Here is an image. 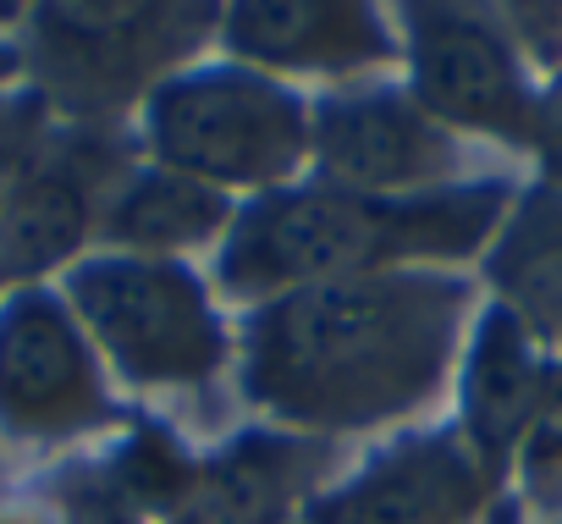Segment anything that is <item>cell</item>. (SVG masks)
I'll use <instances>...</instances> for the list:
<instances>
[{
    "label": "cell",
    "mask_w": 562,
    "mask_h": 524,
    "mask_svg": "<svg viewBox=\"0 0 562 524\" xmlns=\"http://www.w3.org/2000/svg\"><path fill=\"white\" fill-rule=\"evenodd\" d=\"M557 524H562V519H557Z\"/></svg>",
    "instance_id": "21"
},
{
    "label": "cell",
    "mask_w": 562,
    "mask_h": 524,
    "mask_svg": "<svg viewBox=\"0 0 562 524\" xmlns=\"http://www.w3.org/2000/svg\"><path fill=\"white\" fill-rule=\"evenodd\" d=\"M188 23H210L199 7H40L34 12V45L50 78L67 94H122L144 73L166 67V56L193 40L182 34Z\"/></svg>",
    "instance_id": "9"
},
{
    "label": "cell",
    "mask_w": 562,
    "mask_h": 524,
    "mask_svg": "<svg viewBox=\"0 0 562 524\" xmlns=\"http://www.w3.org/2000/svg\"><path fill=\"white\" fill-rule=\"evenodd\" d=\"M232 215H237L232 193H221L199 177L166 171V166H144L111 193V204L100 215V232H105V243L116 254L177 259L188 248L221 243Z\"/></svg>",
    "instance_id": "15"
},
{
    "label": "cell",
    "mask_w": 562,
    "mask_h": 524,
    "mask_svg": "<svg viewBox=\"0 0 562 524\" xmlns=\"http://www.w3.org/2000/svg\"><path fill=\"white\" fill-rule=\"evenodd\" d=\"M485 282L491 304H502L540 354L551 348L562 359V188L535 182L513 193V210L502 215L491 248H485Z\"/></svg>",
    "instance_id": "13"
},
{
    "label": "cell",
    "mask_w": 562,
    "mask_h": 524,
    "mask_svg": "<svg viewBox=\"0 0 562 524\" xmlns=\"http://www.w3.org/2000/svg\"><path fill=\"white\" fill-rule=\"evenodd\" d=\"M513 464H518L524 497L546 513V524H557L562 519V359L546 365V387H540L535 420H529Z\"/></svg>",
    "instance_id": "17"
},
{
    "label": "cell",
    "mask_w": 562,
    "mask_h": 524,
    "mask_svg": "<svg viewBox=\"0 0 562 524\" xmlns=\"http://www.w3.org/2000/svg\"><path fill=\"white\" fill-rule=\"evenodd\" d=\"M105 469H111V480H116L144 513H171V519H177V508L188 502V491H193V480H199V464H188L182 447H177L166 431H155V425L133 431Z\"/></svg>",
    "instance_id": "16"
},
{
    "label": "cell",
    "mask_w": 562,
    "mask_h": 524,
    "mask_svg": "<svg viewBox=\"0 0 562 524\" xmlns=\"http://www.w3.org/2000/svg\"><path fill=\"white\" fill-rule=\"evenodd\" d=\"M105 420V387L94 348L45 288H12L0 299V436L67 442Z\"/></svg>",
    "instance_id": "6"
},
{
    "label": "cell",
    "mask_w": 562,
    "mask_h": 524,
    "mask_svg": "<svg viewBox=\"0 0 562 524\" xmlns=\"http://www.w3.org/2000/svg\"><path fill=\"white\" fill-rule=\"evenodd\" d=\"M491 469L458 431H414L310 508V524H474Z\"/></svg>",
    "instance_id": "8"
},
{
    "label": "cell",
    "mask_w": 562,
    "mask_h": 524,
    "mask_svg": "<svg viewBox=\"0 0 562 524\" xmlns=\"http://www.w3.org/2000/svg\"><path fill=\"white\" fill-rule=\"evenodd\" d=\"M226 51L254 73H315L342 78L364 67H386L397 40L386 18L359 0H243L221 18Z\"/></svg>",
    "instance_id": "10"
},
{
    "label": "cell",
    "mask_w": 562,
    "mask_h": 524,
    "mask_svg": "<svg viewBox=\"0 0 562 524\" xmlns=\"http://www.w3.org/2000/svg\"><path fill=\"white\" fill-rule=\"evenodd\" d=\"M0 524H50V519H40V513H18V508H12V513H0Z\"/></svg>",
    "instance_id": "20"
},
{
    "label": "cell",
    "mask_w": 562,
    "mask_h": 524,
    "mask_svg": "<svg viewBox=\"0 0 562 524\" xmlns=\"http://www.w3.org/2000/svg\"><path fill=\"white\" fill-rule=\"evenodd\" d=\"M50 155L45 144V100L40 94H7L0 100V210L29 182V171Z\"/></svg>",
    "instance_id": "18"
},
{
    "label": "cell",
    "mask_w": 562,
    "mask_h": 524,
    "mask_svg": "<svg viewBox=\"0 0 562 524\" xmlns=\"http://www.w3.org/2000/svg\"><path fill=\"white\" fill-rule=\"evenodd\" d=\"M513 182H447L403 199H370L348 188H276L243 204L215 254V288L243 304L370 277V271H441L491 248Z\"/></svg>",
    "instance_id": "2"
},
{
    "label": "cell",
    "mask_w": 562,
    "mask_h": 524,
    "mask_svg": "<svg viewBox=\"0 0 562 524\" xmlns=\"http://www.w3.org/2000/svg\"><path fill=\"white\" fill-rule=\"evenodd\" d=\"M540 387H546L540 343L502 304H485L458 359V436L474 447V458L491 475L518 453L535 420Z\"/></svg>",
    "instance_id": "11"
},
{
    "label": "cell",
    "mask_w": 562,
    "mask_h": 524,
    "mask_svg": "<svg viewBox=\"0 0 562 524\" xmlns=\"http://www.w3.org/2000/svg\"><path fill=\"white\" fill-rule=\"evenodd\" d=\"M408 73L414 100L447 127V133H485L502 144L529 149L540 122V94L518 62V45L458 7H408Z\"/></svg>",
    "instance_id": "5"
},
{
    "label": "cell",
    "mask_w": 562,
    "mask_h": 524,
    "mask_svg": "<svg viewBox=\"0 0 562 524\" xmlns=\"http://www.w3.org/2000/svg\"><path fill=\"white\" fill-rule=\"evenodd\" d=\"M315 442L288 431H254L199 469L177 524H281L315 480Z\"/></svg>",
    "instance_id": "14"
},
{
    "label": "cell",
    "mask_w": 562,
    "mask_h": 524,
    "mask_svg": "<svg viewBox=\"0 0 562 524\" xmlns=\"http://www.w3.org/2000/svg\"><path fill=\"white\" fill-rule=\"evenodd\" d=\"M144 144L155 166L232 188H293L310 160V100L243 62L182 67L149 89Z\"/></svg>",
    "instance_id": "3"
},
{
    "label": "cell",
    "mask_w": 562,
    "mask_h": 524,
    "mask_svg": "<svg viewBox=\"0 0 562 524\" xmlns=\"http://www.w3.org/2000/svg\"><path fill=\"white\" fill-rule=\"evenodd\" d=\"M310 160L326 188L403 199L447 188L463 149L458 138L403 89H348L310 105Z\"/></svg>",
    "instance_id": "7"
},
{
    "label": "cell",
    "mask_w": 562,
    "mask_h": 524,
    "mask_svg": "<svg viewBox=\"0 0 562 524\" xmlns=\"http://www.w3.org/2000/svg\"><path fill=\"white\" fill-rule=\"evenodd\" d=\"M67 310L89 348L144 392H204L226 370V326L182 259L89 254L67 271Z\"/></svg>",
    "instance_id": "4"
},
{
    "label": "cell",
    "mask_w": 562,
    "mask_h": 524,
    "mask_svg": "<svg viewBox=\"0 0 562 524\" xmlns=\"http://www.w3.org/2000/svg\"><path fill=\"white\" fill-rule=\"evenodd\" d=\"M56 513L61 524H144V508L111 480L105 464L67 469V480L56 486Z\"/></svg>",
    "instance_id": "19"
},
{
    "label": "cell",
    "mask_w": 562,
    "mask_h": 524,
    "mask_svg": "<svg viewBox=\"0 0 562 524\" xmlns=\"http://www.w3.org/2000/svg\"><path fill=\"white\" fill-rule=\"evenodd\" d=\"M94 155L78 149H50L29 182L7 199L0 210V282L34 288L45 271L67 266V259L89 243V232L100 226V210L111 199H100V171H89Z\"/></svg>",
    "instance_id": "12"
},
{
    "label": "cell",
    "mask_w": 562,
    "mask_h": 524,
    "mask_svg": "<svg viewBox=\"0 0 562 524\" xmlns=\"http://www.w3.org/2000/svg\"><path fill=\"white\" fill-rule=\"evenodd\" d=\"M474 288L452 271H370L254 310L243 392L310 436L381 431L430 409L463 359Z\"/></svg>",
    "instance_id": "1"
}]
</instances>
